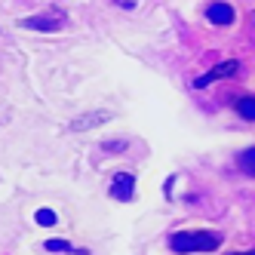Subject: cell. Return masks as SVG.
<instances>
[{"label":"cell","mask_w":255,"mask_h":255,"mask_svg":"<svg viewBox=\"0 0 255 255\" xmlns=\"http://www.w3.org/2000/svg\"><path fill=\"white\" fill-rule=\"evenodd\" d=\"M237 114H240L243 120H255V96L237 99Z\"/></svg>","instance_id":"52a82bcc"},{"label":"cell","mask_w":255,"mask_h":255,"mask_svg":"<svg viewBox=\"0 0 255 255\" xmlns=\"http://www.w3.org/2000/svg\"><path fill=\"white\" fill-rule=\"evenodd\" d=\"M218 246H222V234L218 231H175V234H169V249L178 255L215 252Z\"/></svg>","instance_id":"6da1fadb"},{"label":"cell","mask_w":255,"mask_h":255,"mask_svg":"<svg viewBox=\"0 0 255 255\" xmlns=\"http://www.w3.org/2000/svg\"><path fill=\"white\" fill-rule=\"evenodd\" d=\"M111 114H86V117H77L74 123H71V129H89L96 120H108Z\"/></svg>","instance_id":"9c48e42d"},{"label":"cell","mask_w":255,"mask_h":255,"mask_svg":"<svg viewBox=\"0 0 255 255\" xmlns=\"http://www.w3.org/2000/svg\"><path fill=\"white\" fill-rule=\"evenodd\" d=\"M237 163H240V169L246 175H255V148H246L240 157H237Z\"/></svg>","instance_id":"ba28073f"},{"label":"cell","mask_w":255,"mask_h":255,"mask_svg":"<svg viewBox=\"0 0 255 255\" xmlns=\"http://www.w3.org/2000/svg\"><path fill=\"white\" fill-rule=\"evenodd\" d=\"M43 249H46V252H65V255H74V252H77V255H89L86 249L71 246L68 240H46V243H43Z\"/></svg>","instance_id":"8992f818"},{"label":"cell","mask_w":255,"mask_h":255,"mask_svg":"<svg viewBox=\"0 0 255 255\" xmlns=\"http://www.w3.org/2000/svg\"><path fill=\"white\" fill-rule=\"evenodd\" d=\"M34 218H37V225H43V228H52V225L59 222L52 209H37V212H34Z\"/></svg>","instance_id":"30bf717a"},{"label":"cell","mask_w":255,"mask_h":255,"mask_svg":"<svg viewBox=\"0 0 255 255\" xmlns=\"http://www.w3.org/2000/svg\"><path fill=\"white\" fill-rule=\"evenodd\" d=\"M108 194H111L114 200H132V197H135V175H132V172H126V169L114 172Z\"/></svg>","instance_id":"3957f363"},{"label":"cell","mask_w":255,"mask_h":255,"mask_svg":"<svg viewBox=\"0 0 255 255\" xmlns=\"http://www.w3.org/2000/svg\"><path fill=\"white\" fill-rule=\"evenodd\" d=\"M237 71H240V62H237V59H228V62H222V65H215L209 74L197 77L194 86H197V89H203V86H209V83H215V80H228V77H234Z\"/></svg>","instance_id":"277c9868"},{"label":"cell","mask_w":255,"mask_h":255,"mask_svg":"<svg viewBox=\"0 0 255 255\" xmlns=\"http://www.w3.org/2000/svg\"><path fill=\"white\" fill-rule=\"evenodd\" d=\"M206 19L212 22V25H231L234 22V6L231 3H222V0H215V3H209L206 6Z\"/></svg>","instance_id":"5b68a950"},{"label":"cell","mask_w":255,"mask_h":255,"mask_svg":"<svg viewBox=\"0 0 255 255\" xmlns=\"http://www.w3.org/2000/svg\"><path fill=\"white\" fill-rule=\"evenodd\" d=\"M65 22H68L65 12L62 9H52V12H43V15H28V19H22L19 25L31 28V31H59Z\"/></svg>","instance_id":"7a4b0ae2"},{"label":"cell","mask_w":255,"mask_h":255,"mask_svg":"<svg viewBox=\"0 0 255 255\" xmlns=\"http://www.w3.org/2000/svg\"><path fill=\"white\" fill-rule=\"evenodd\" d=\"M228 255H255V249H246V252H228Z\"/></svg>","instance_id":"8fae6325"}]
</instances>
